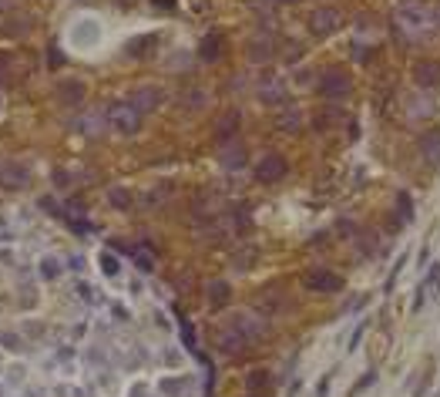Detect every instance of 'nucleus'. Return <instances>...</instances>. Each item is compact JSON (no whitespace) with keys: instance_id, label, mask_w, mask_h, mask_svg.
<instances>
[{"instance_id":"obj_1","label":"nucleus","mask_w":440,"mask_h":397,"mask_svg":"<svg viewBox=\"0 0 440 397\" xmlns=\"http://www.w3.org/2000/svg\"><path fill=\"white\" fill-rule=\"evenodd\" d=\"M397 27L407 41H427L434 30L440 27L437 21V7L423 3V0H400L397 3Z\"/></svg>"},{"instance_id":"obj_2","label":"nucleus","mask_w":440,"mask_h":397,"mask_svg":"<svg viewBox=\"0 0 440 397\" xmlns=\"http://www.w3.org/2000/svg\"><path fill=\"white\" fill-rule=\"evenodd\" d=\"M316 91H319L323 98H330V101H343V98L353 91V81H350V75H346L343 68H326V71L319 75Z\"/></svg>"},{"instance_id":"obj_3","label":"nucleus","mask_w":440,"mask_h":397,"mask_svg":"<svg viewBox=\"0 0 440 397\" xmlns=\"http://www.w3.org/2000/svg\"><path fill=\"white\" fill-rule=\"evenodd\" d=\"M108 118H111V128L121 135H134L141 128V111L131 105V101H118V105H111L108 111Z\"/></svg>"},{"instance_id":"obj_4","label":"nucleus","mask_w":440,"mask_h":397,"mask_svg":"<svg viewBox=\"0 0 440 397\" xmlns=\"http://www.w3.org/2000/svg\"><path fill=\"white\" fill-rule=\"evenodd\" d=\"M339 24H343V17H339L337 7H316L310 14V30L316 37H330Z\"/></svg>"},{"instance_id":"obj_5","label":"nucleus","mask_w":440,"mask_h":397,"mask_svg":"<svg viewBox=\"0 0 440 397\" xmlns=\"http://www.w3.org/2000/svg\"><path fill=\"white\" fill-rule=\"evenodd\" d=\"M286 172H289V162H286L283 155H262V159L256 162V179H259V182H279Z\"/></svg>"},{"instance_id":"obj_6","label":"nucleus","mask_w":440,"mask_h":397,"mask_svg":"<svg viewBox=\"0 0 440 397\" xmlns=\"http://www.w3.org/2000/svg\"><path fill=\"white\" fill-rule=\"evenodd\" d=\"M165 101V91L158 88V84H145V88H134V95H131V105L138 108L141 115H148V111H155L158 105Z\"/></svg>"},{"instance_id":"obj_7","label":"nucleus","mask_w":440,"mask_h":397,"mask_svg":"<svg viewBox=\"0 0 440 397\" xmlns=\"http://www.w3.org/2000/svg\"><path fill=\"white\" fill-rule=\"evenodd\" d=\"M306 287L316 293H337L343 287V280L333 269H312V273H306Z\"/></svg>"},{"instance_id":"obj_8","label":"nucleus","mask_w":440,"mask_h":397,"mask_svg":"<svg viewBox=\"0 0 440 397\" xmlns=\"http://www.w3.org/2000/svg\"><path fill=\"white\" fill-rule=\"evenodd\" d=\"M286 98V81L276 78V75H269L266 81H259V101L266 105H279Z\"/></svg>"},{"instance_id":"obj_9","label":"nucleus","mask_w":440,"mask_h":397,"mask_svg":"<svg viewBox=\"0 0 440 397\" xmlns=\"http://www.w3.org/2000/svg\"><path fill=\"white\" fill-rule=\"evenodd\" d=\"M0 186L3 188H24L27 186L24 165H17V162H3V165H0Z\"/></svg>"},{"instance_id":"obj_10","label":"nucleus","mask_w":440,"mask_h":397,"mask_svg":"<svg viewBox=\"0 0 440 397\" xmlns=\"http://www.w3.org/2000/svg\"><path fill=\"white\" fill-rule=\"evenodd\" d=\"M414 78H417V84H420L423 91L440 88V64H437V61H423V64H417Z\"/></svg>"},{"instance_id":"obj_11","label":"nucleus","mask_w":440,"mask_h":397,"mask_svg":"<svg viewBox=\"0 0 440 397\" xmlns=\"http://www.w3.org/2000/svg\"><path fill=\"white\" fill-rule=\"evenodd\" d=\"M235 132H239V111H226V115L219 118V125H215V138H219L222 145H229Z\"/></svg>"},{"instance_id":"obj_12","label":"nucleus","mask_w":440,"mask_h":397,"mask_svg":"<svg viewBox=\"0 0 440 397\" xmlns=\"http://www.w3.org/2000/svg\"><path fill=\"white\" fill-rule=\"evenodd\" d=\"M420 152H423V159L430 162V165H440V132H427L420 138Z\"/></svg>"},{"instance_id":"obj_13","label":"nucleus","mask_w":440,"mask_h":397,"mask_svg":"<svg viewBox=\"0 0 440 397\" xmlns=\"http://www.w3.org/2000/svg\"><path fill=\"white\" fill-rule=\"evenodd\" d=\"M219 344H222V350H226L229 357H232V354H246V350H249V340H246V333H239V330H226Z\"/></svg>"},{"instance_id":"obj_14","label":"nucleus","mask_w":440,"mask_h":397,"mask_svg":"<svg viewBox=\"0 0 440 397\" xmlns=\"http://www.w3.org/2000/svg\"><path fill=\"white\" fill-rule=\"evenodd\" d=\"M208 300H212V307H226L229 303V283L226 280H212L208 283Z\"/></svg>"},{"instance_id":"obj_15","label":"nucleus","mask_w":440,"mask_h":397,"mask_svg":"<svg viewBox=\"0 0 440 397\" xmlns=\"http://www.w3.org/2000/svg\"><path fill=\"white\" fill-rule=\"evenodd\" d=\"M81 98H84V84H81V81H64V84H61V101H68V105L74 101V105H78Z\"/></svg>"},{"instance_id":"obj_16","label":"nucleus","mask_w":440,"mask_h":397,"mask_svg":"<svg viewBox=\"0 0 440 397\" xmlns=\"http://www.w3.org/2000/svg\"><path fill=\"white\" fill-rule=\"evenodd\" d=\"M266 391H269V374L266 371H252L249 374V394H266Z\"/></svg>"},{"instance_id":"obj_17","label":"nucleus","mask_w":440,"mask_h":397,"mask_svg":"<svg viewBox=\"0 0 440 397\" xmlns=\"http://www.w3.org/2000/svg\"><path fill=\"white\" fill-rule=\"evenodd\" d=\"M199 54L208 57V61H215V57H219V37H215V34H208L206 41H202V48H199Z\"/></svg>"},{"instance_id":"obj_18","label":"nucleus","mask_w":440,"mask_h":397,"mask_svg":"<svg viewBox=\"0 0 440 397\" xmlns=\"http://www.w3.org/2000/svg\"><path fill=\"white\" fill-rule=\"evenodd\" d=\"M279 128H283V132H296V128H299V111L279 115Z\"/></svg>"},{"instance_id":"obj_19","label":"nucleus","mask_w":440,"mask_h":397,"mask_svg":"<svg viewBox=\"0 0 440 397\" xmlns=\"http://www.w3.org/2000/svg\"><path fill=\"white\" fill-rule=\"evenodd\" d=\"M111 206H114V209H128L131 195L125 192V188H111Z\"/></svg>"},{"instance_id":"obj_20","label":"nucleus","mask_w":440,"mask_h":397,"mask_svg":"<svg viewBox=\"0 0 440 397\" xmlns=\"http://www.w3.org/2000/svg\"><path fill=\"white\" fill-rule=\"evenodd\" d=\"M101 266H104V273H108V276H114V273H118V263H114L111 256H101Z\"/></svg>"},{"instance_id":"obj_21","label":"nucleus","mask_w":440,"mask_h":397,"mask_svg":"<svg viewBox=\"0 0 440 397\" xmlns=\"http://www.w3.org/2000/svg\"><path fill=\"white\" fill-rule=\"evenodd\" d=\"M41 269H44V276H57V263H44Z\"/></svg>"},{"instance_id":"obj_22","label":"nucleus","mask_w":440,"mask_h":397,"mask_svg":"<svg viewBox=\"0 0 440 397\" xmlns=\"http://www.w3.org/2000/svg\"><path fill=\"white\" fill-rule=\"evenodd\" d=\"M158 3H161V7H172V0H158Z\"/></svg>"},{"instance_id":"obj_23","label":"nucleus","mask_w":440,"mask_h":397,"mask_svg":"<svg viewBox=\"0 0 440 397\" xmlns=\"http://www.w3.org/2000/svg\"><path fill=\"white\" fill-rule=\"evenodd\" d=\"M276 3H299V0H276Z\"/></svg>"},{"instance_id":"obj_24","label":"nucleus","mask_w":440,"mask_h":397,"mask_svg":"<svg viewBox=\"0 0 440 397\" xmlns=\"http://www.w3.org/2000/svg\"><path fill=\"white\" fill-rule=\"evenodd\" d=\"M437 21H440V7H437Z\"/></svg>"}]
</instances>
